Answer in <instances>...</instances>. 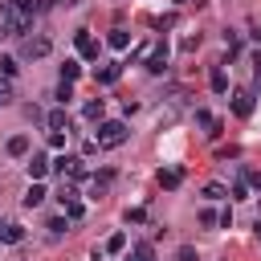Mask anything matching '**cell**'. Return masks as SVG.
<instances>
[{"instance_id": "cell-1", "label": "cell", "mask_w": 261, "mask_h": 261, "mask_svg": "<svg viewBox=\"0 0 261 261\" xmlns=\"http://www.w3.org/2000/svg\"><path fill=\"white\" fill-rule=\"evenodd\" d=\"M29 24H33V16H29V12H20L12 0H4V4H0V37H24V33H29Z\"/></svg>"}, {"instance_id": "cell-2", "label": "cell", "mask_w": 261, "mask_h": 261, "mask_svg": "<svg viewBox=\"0 0 261 261\" xmlns=\"http://www.w3.org/2000/svg\"><path fill=\"white\" fill-rule=\"evenodd\" d=\"M126 139H130L126 122H118V118H102L98 122V147H122Z\"/></svg>"}, {"instance_id": "cell-3", "label": "cell", "mask_w": 261, "mask_h": 261, "mask_svg": "<svg viewBox=\"0 0 261 261\" xmlns=\"http://www.w3.org/2000/svg\"><path fill=\"white\" fill-rule=\"evenodd\" d=\"M53 167H57L61 175H69V179H86V163H82L77 155H61V159H57Z\"/></svg>"}, {"instance_id": "cell-4", "label": "cell", "mask_w": 261, "mask_h": 261, "mask_svg": "<svg viewBox=\"0 0 261 261\" xmlns=\"http://www.w3.org/2000/svg\"><path fill=\"white\" fill-rule=\"evenodd\" d=\"M73 45H77V53H82L86 61H94V57H98V41L90 37V29H77V33H73Z\"/></svg>"}, {"instance_id": "cell-5", "label": "cell", "mask_w": 261, "mask_h": 261, "mask_svg": "<svg viewBox=\"0 0 261 261\" xmlns=\"http://www.w3.org/2000/svg\"><path fill=\"white\" fill-rule=\"evenodd\" d=\"M232 114L237 118H249L253 114V90H232Z\"/></svg>"}, {"instance_id": "cell-6", "label": "cell", "mask_w": 261, "mask_h": 261, "mask_svg": "<svg viewBox=\"0 0 261 261\" xmlns=\"http://www.w3.org/2000/svg\"><path fill=\"white\" fill-rule=\"evenodd\" d=\"M110 179H114L110 171H102V175H90V179H86V196H90V200H102V196H106V188H110Z\"/></svg>"}, {"instance_id": "cell-7", "label": "cell", "mask_w": 261, "mask_h": 261, "mask_svg": "<svg viewBox=\"0 0 261 261\" xmlns=\"http://www.w3.org/2000/svg\"><path fill=\"white\" fill-rule=\"evenodd\" d=\"M49 49H53L49 37H29V41H24V57H45Z\"/></svg>"}, {"instance_id": "cell-8", "label": "cell", "mask_w": 261, "mask_h": 261, "mask_svg": "<svg viewBox=\"0 0 261 261\" xmlns=\"http://www.w3.org/2000/svg\"><path fill=\"white\" fill-rule=\"evenodd\" d=\"M49 167H53V163H49V155H33V159H29V179H45V175H49Z\"/></svg>"}, {"instance_id": "cell-9", "label": "cell", "mask_w": 261, "mask_h": 261, "mask_svg": "<svg viewBox=\"0 0 261 261\" xmlns=\"http://www.w3.org/2000/svg\"><path fill=\"white\" fill-rule=\"evenodd\" d=\"M20 241H24L20 224H0V245H20Z\"/></svg>"}, {"instance_id": "cell-10", "label": "cell", "mask_w": 261, "mask_h": 261, "mask_svg": "<svg viewBox=\"0 0 261 261\" xmlns=\"http://www.w3.org/2000/svg\"><path fill=\"white\" fill-rule=\"evenodd\" d=\"M147 69H151V73H163V69H167V53H163L159 45L147 53Z\"/></svg>"}, {"instance_id": "cell-11", "label": "cell", "mask_w": 261, "mask_h": 261, "mask_svg": "<svg viewBox=\"0 0 261 261\" xmlns=\"http://www.w3.org/2000/svg\"><path fill=\"white\" fill-rule=\"evenodd\" d=\"M179 179H184V171H179V167H163V171H159V188H167V192H171V188H179Z\"/></svg>"}, {"instance_id": "cell-12", "label": "cell", "mask_w": 261, "mask_h": 261, "mask_svg": "<svg viewBox=\"0 0 261 261\" xmlns=\"http://www.w3.org/2000/svg\"><path fill=\"white\" fill-rule=\"evenodd\" d=\"M106 45H110V49H126V45H130V33H126V29H110Z\"/></svg>"}, {"instance_id": "cell-13", "label": "cell", "mask_w": 261, "mask_h": 261, "mask_svg": "<svg viewBox=\"0 0 261 261\" xmlns=\"http://www.w3.org/2000/svg\"><path fill=\"white\" fill-rule=\"evenodd\" d=\"M8 155H16V159L29 155V135H12V139H8Z\"/></svg>"}, {"instance_id": "cell-14", "label": "cell", "mask_w": 261, "mask_h": 261, "mask_svg": "<svg viewBox=\"0 0 261 261\" xmlns=\"http://www.w3.org/2000/svg\"><path fill=\"white\" fill-rule=\"evenodd\" d=\"M41 200H45V188H41V184L33 179V184H29V192H24V208H37Z\"/></svg>"}, {"instance_id": "cell-15", "label": "cell", "mask_w": 261, "mask_h": 261, "mask_svg": "<svg viewBox=\"0 0 261 261\" xmlns=\"http://www.w3.org/2000/svg\"><path fill=\"white\" fill-rule=\"evenodd\" d=\"M118 73H122V65H102V69H98V82H102V86H114Z\"/></svg>"}, {"instance_id": "cell-16", "label": "cell", "mask_w": 261, "mask_h": 261, "mask_svg": "<svg viewBox=\"0 0 261 261\" xmlns=\"http://www.w3.org/2000/svg\"><path fill=\"white\" fill-rule=\"evenodd\" d=\"M45 122H49V130H65V122H69V118H65V110H49V114H45Z\"/></svg>"}, {"instance_id": "cell-17", "label": "cell", "mask_w": 261, "mask_h": 261, "mask_svg": "<svg viewBox=\"0 0 261 261\" xmlns=\"http://www.w3.org/2000/svg\"><path fill=\"white\" fill-rule=\"evenodd\" d=\"M212 90H216V94H224V90H228V77H224V69H220V65H212Z\"/></svg>"}, {"instance_id": "cell-18", "label": "cell", "mask_w": 261, "mask_h": 261, "mask_svg": "<svg viewBox=\"0 0 261 261\" xmlns=\"http://www.w3.org/2000/svg\"><path fill=\"white\" fill-rule=\"evenodd\" d=\"M90 122H102V98H94V102H86V110H82Z\"/></svg>"}, {"instance_id": "cell-19", "label": "cell", "mask_w": 261, "mask_h": 261, "mask_svg": "<svg viewBox=\"0 0 261 261\" xmlns=\"http://www.w3.org/2000/svg\"><path fill=\"white\" fill-rule=\"evenodd\" d=\"M12 4H16L20 12H29V16H37V12L45 8V0H12Z\"/></svg>"}, {"instance_id": "cell-20", "label": "cell", "mask_w": 261, "mask_h": 261, "mask_svg": "<svg viewBox=\"0 0 261 261\" xmlns=\"http://www.w3.org/2000/svg\"><path fill=\"white\" fill-rule=\"evenodd\" d=\"M224 184H204V200H224Z\"/></svg>"}, {"instance_id": "cell-21", "label": "cell", "mask_w": 261, "mask_h": 261, "mask_svg": "<svg viewBox=\"0 0 261 261\" xmlns=\"http://www.w3.org/2000/svg\"><path fill=\"white\" fill-rule=\"evenodd\" d=\"M130 261H155V249H151V245H135Z\"/></svg>"}, {"instance_id": "cell-22", "label": "cell", "mask_w": 261, "mask_h": 261, "mask_svg": "<svg viewBox=\"0 0 261 261\" xmlns=\"http://www.w3.org/2000/svg\"><path fill=\"white\" fill-rule=\"evenodd\" d=\"M77 73H82V65H77V61H65V65H61V82H73Z\"/></svg>"}, {"instance_id": "cell-23", "label": "cell", "mask_w": 261, "mask_h": 261, "mask_svg": "<svg viewBox=\"0 0 261 261\" xmlns=\"http://www.w3.org/2000/svg\"><path fill=\"white\" fill-rule=\"evenodd\" d=\"M122 249H126V237H122V232H114V237L106 241V253H122Z\"/></svg>"}, {"instance_id": "cell-24", "label": "cell", "mask_w": 261, "mask_h": 261, "mask_svg": "<svg viewBox=\"0 0 261 261\" xmlns=\"http://www.w3.org/2000/svg\"><path fill=\"white\" fill-rule=\"evenodd\" d=\"M200 224H204V228H212V224H220V216H216L212 208H204V212H200Z\"/></svg>"}, {"instance_id": "cell-25", "label": "cell", "mask_w": 261, "mask_h": 261, "mask_svg": "<svg viewBox=\"0 0 261 261\" xmlns=\"http://www.w3.org/2000/svg\"><path fill=\"white\" fill-rule=\"evenodd\" d=\"M175 261H200V257H196V249H192V245H179V253H175Z\"/></svg>"}, {"instance_id": "cell-26", "label": "cell", "mask_w": 261, "mask_h": 261, "mask_svg": "<svg viewBox=\"0 0 261 261\" xmlns=\"http://www.w3.org/2000/svg\"><path fill=\"white\" fill-rule=\"evenodd\" d=\"M4 102H12V82H8V77H0V106H4Z\"/></svg>"}, {"instance_id": "cell-27", "label": "cell", "mask_w": 261, "mask_h": 261, "mask_svg": "<svg viewBox=\"0 0 261 261\" xmlns=\"http://www.w3.org/2000/svg\"><path fill=\"white\" fill-rule=\"evenodd\" d=\"M224 45H228V53H237V49H241V37L228 29V33H224Z\"/></svg>"}, {"instance_id": "cell-28", "label": "cell", "mask_w": 261, "mask_h": 261, "mask_svg": "<svg viewBox=\"0 0 261 261\" xmlns=\"http://www.w3.org/2000/svg\"><path fill=\"white\" fill-rule=\"evenodd\" d=\"M49 147L61 151V147H65V130H49Z\"/></svg>"}, {"instance_id": "cell-29", "label": "cell", "mask_w": 261, "mask_h": 261, "mask_svg": "<svg viewBox=\"0 0 261 261\" xmlns=\"http://www.w3.org/2000/svg\"><path fill=\"white\" fill-rule=\"evenodd\" d=\"M57 200H61V204H69V200H77V192H73L69 184H61V192H57Z\"/></svg>"}, {"instance_id": "cell-30", "label": "cell", "mask_w": 261, "mask_h": 261, "mask_svg": "<svg viewBox=\"0 0 261 261\" xmlns=\"http://www.w3.org/2000/svg\"><path fill=\"white\" fill-rule=\"evenodd\" d=\"M65 216H69V220H82V204L69 200V204H65Z\"/></svg>"}, {"instance_id": "cell-31", "label": "cell", "mask_w": 261, "mask_h": 261, "mask_svg": "<svg viewBox=\"0 0 261 261\" xmlns=\"http://www.w3.org/2000/svg\"><path fill=\"white\" fill-rule=\"evenodd\" d=\"M0 73H4V77H12V73H16V61H12V57H4V61H0Z\"/></svg>"}, {"instance_id": "cell-32", "label": "cell", "mask_w": 261, "mask_h": 261, "mask_svg": "<svg viewBox=\"0 0 261 261\" xmlns=\"http://www.w3.org/2000/svg\"><path fill=\"white\" fill-rule=\"evenodd\" d=\"M232 200H249V184H245V179L232 188Z\"/></svg>"}, {"instance_id": "cell-33", "label": "cell", "mask_w": 261, "mask_h": 261, "mask_svg": "<svg viewBox=\"0 0 261 261\" xmlns=\"http://www.w3.org/2000/svg\"><path fill=\"white\" fill-rule=\"evenodd\" d=\"M49 232H53V237H61V232H65V220H61V216H53V220H49Z\"/></svg>"}, {"instance_id": "cell-34", "label": "cell", "mask_w": 261, "mask_h": 261, "mask_svg": "<svg viewBox=\"0 0 261 261\" xmlns=\"http://www.w3.org/2000/svg\"><path fill=\"white\" fill-rule=\"evenodd\" d=\"M245 184H249V188H257V192H261V171H245Z\"/></svg>"}, {"instance_id": "cell-35", "label": "cell", "mask_w": 261, "mask_h": 261, "mask_svg": "<svg viewBox=\"0 0 261 261\" xmlns=\"http://www.w3.org/2000/svg\"><path fill=\"white\" fill-rule=\"evenodd\" d=\"M192 49H200V33L196 37H184V53H192Z\"/></svg>"}, {"instance_id": "cell-36", "label": "cell", "mask_w": 261, "mask_h": 261, "mask_svg": "<svg viewBox=\"0 0 261 261\" xmlns=\"http://www.w3.org/2000/svg\"><path fill=\"white\" fill-rule=\"evenodd\" d=\"M57 98H61V102H69V98H73V90H69V82H61V86H57Z\"/></svg>"}, {"instance_id": "cell-37", "label": "cell", "mask_w": 261, "mask_h": 261, "mask_svg": "<svg viewBox=\"0 0 261 261\" xmlns=\"http://www.w3.org/2000/svg\"><path fill=\"white\" fill-rule=\"evenodd\" d=\"M126 220H135V224H143V220H147V212H143V208H130V212H126Z\"/></svg>"}, {"instance_id": "cell-38", "label": "cell", "mask_w": 261, "mask_h": 261, "mask_svg": "<svg viewBox=\"0 0 261 261\" xmlns=\"http://www.w3.org/2000/svg\"><path fill=\"white\" fill-rule=\"evenodd\" d=\"M253 86L261 90V57H257V69H253Z\"/></svg>"}, {"instance_id": "cell-39", "label": "cell", "mask_w": 261, "mask_h": 261, "mask_svg": "<svg viewBox=\"0 0 261 261\" xmlns=\"http://www.w3.org/2000/svg\"><path fill=\"white\" fill-rule=\"evenodd\" d=\"M53 4H61V8H73V4H77V0H53Z\"/></svg>"}, {"instance_id": "cell-40", "label": "cell", "mask_w": 261, "mask_h": 261, "mask_svg": "<svg viewBox=\"0 0 261 261\" xmlns=\"http://www.w3.org/2000/svg\"><path fill=\"white\" fill-rule=\"evenodd\" d=\"M253 228H257V237H261V216H257V224H253Z\"/></svg>"}]
</instances>
